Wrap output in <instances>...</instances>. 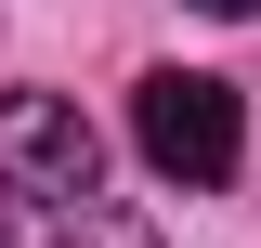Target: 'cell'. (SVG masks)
<instances>
[{"label":"cell","instance_id":"1","mask_svg":"<svg viewBox=\"0 0 261 248\" xmlns=\"http://www.w3.org/2000/svg\"><path fill=\"white\" fill-rule=\"evenodd\" d=\"M130 144H144L157 183L222 196L235 170H248V105H235V79H209V65H157V79L130 92Z\"/></svg>","mask_w":261,"mask_h":248},{"label":"cell","instance_id":"2","mask_svg":"<svg viewBox=\"0 0 261 248\" xmlns=\"http://www.w3.org/2000/svg\"><path fill=\"white\" fill-rule=\"evenodd\" d=\"M0 183L27 196V222H65L105 196V144L65 92H0Z\"/></svg>","mask_w":261,"mask_h":248},{"label":"cell","instance_id":"3","mask_svg":"<svg viewBox=\"0 0 261 248\" xmlns=\"http://www.w3.org/2000/svg\"><path fill=\"white\" fill-rule=\"evenodd\" d=\"M53 248H170L157 235V222H130V209H105V196H92V209H65V235Z\"/></svg>","mask_w":261,"mask_h":248},{"label":"cell","instance_id":"4","mask_svg":"<svg viewBox=\"0 0 261 248\" xmlns=\"http://www.w3.org/2000/svg\"><path fill=\"white\" fill-rule=\"evenodd\" d=\"M196 13H222V27H261V0H196Z\"/></svg>","mask_w":261,"mask_h":248},{"label":"cell","instance_id":"5","mask_svg":"<svg viewBox=\"0 0 261 248\" xmlns=\"http://www.w3.org/2000/svg\"><path fill=\"white\" fill-rule=\"evenodd\" d=\"M13 222H27V196H13V183H0V248H13Z\"/></svg>","mask_w":261,"mask_h":248}]
</instances>
